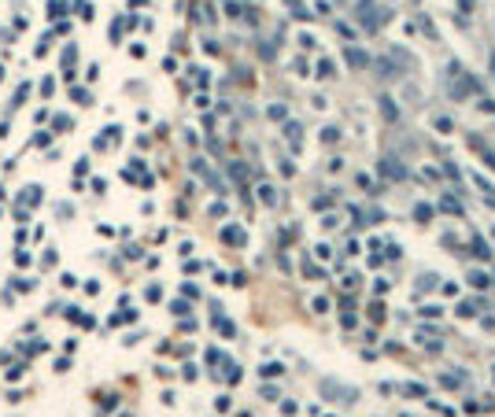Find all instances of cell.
Segmentation results:
<instances>
[{"label":"cell","mask_w":495,"mask_h":417,"mask_svg":"<svg viewBox=\"0 0 495 417\" xmlns=\"http://www.w3.org/2000/svg\"><path fill=\"white\" fill-rule=\"evenodd\" d=\"M381 174H384V181H407V163L384 155V159H381Z\"/></svg>","instance_id":"cell-1"},{"label":"cell","mask_w":495,"mask_h":417,"mask_svg":"<svg viewBox=\"0 0 495 417\" xmlns=\"http://www.w3.org/2000/svg\"><path fill=\"white\" fill-rule=\"evenodd\" d=\"M281 129H285V137H288V144H292V151H303V122H296V118H285L281 122Z\"/></svg>","instance_id":"cell-2"},{"label":"cell","mask_w":495,"mask_h":417,"mask_svg":"<svg viewBox=\"0 0 495 417\" xmlns=\"http://www.w3.org/2000/svg\"><path fill=\"white\" fill-rule=\"evenodd\" d=\"M344 59H348L355 70H366L369 63H374V59H369V52H362L359 44H348V48H344Z\"/></svg>","instance_id":"cell-3"},{"label":"cell","mask_w":495,"mask_h":417,"mask_svg":"<svg viewBox=\"0 0 495 417\" xmlns=\"http://www.w3.org/2000/svg\"><path fill=\"white\" fill-rule=\"evenodd\" d=\"M222 240L229 244V248H244V244H247V237H244L240 225H226V229H222Z\"/></svg>","instance_id":"cell-4"},{"label":"cell","mask_w":495,"mask_h":417,"mask_svg":"<svg viewBox=\"0 0 495 417\" xmlns=\"http://www.w3.org/2000/svg\"><path fill=\"white\" fill-rule=\"evenodd\" d=\"M436 211H443V214H455V218H462V214H466V207H462V199H458V196H443Z\"/></svg>","instance_id":"cell-5"},{"label":"cell","mask_w":495,"mask_h":417,"mask_svg":"<svg viewBox=\"0 0 495 417\" xmlns=\"http://www.w3.org/2000/svg\"><path fill=\"white\" fill-rule=\"evenodd\" d=\"M432 129H436L440 137H451L455 133V122L447 118V115H432Z\"/></svg>","instance_id":"cell-6"},{"label":"cell","mask_w":495,"mask_h":417,"mask_svg":"<svg viewBox=\"0 0 495 417\" xmlns=\"http://www.w3.org/2000/svg\"><path fill=\"white\" fill-rule=\"evenodd\" d=\"M414 288H417V292H432V288H440V277H436V273H422V277L414 281Z\"/></svg>","instance_id":"cell-7"},{"label":"cell","mask_w":495,"mask_h":417,"mask_svg":"<svg viewBox=\"0 0 495 417\" xmlns=\"http://www.w3.org/2000/svg\"><path fill=\"white\" fill-rule=\"evenodd\" d=\"M432 214H436V207H432V203H414V222H432Z\"/></svg>","instance_id":"cell-8"},{"label":"cell","mask_w":495,"mask_h":417,"mask_svg":"<svg viewBox=\"0 0 495 417\" xmlns=\"http://www.w3.org/2000/svg\"><path fill=\"white\" fill-rule=\"evenodd\" d=\"M469 284L481 288V292H488V288H491V277H488L484 270H469Z\"/></svg>","instance_id":"cell-9"},{"label":"cell","mask_w":495,"mask_h":417,"mask_svg":"<svg viewBox=\"0 0 495 417\" xmlns=\"http://www.w3.org/2000/svg\"><path fill=\"white\" fill-rule=\"evenodd\" d=\"M266 118L270 122H285L288 118V107L285 103H266Z\"/></svg>","instance_id":"cell-10"},{"label":"cell","mask_w":495,"mask_h":417,"mask_svg":"<svg viewBox=\"0 0 495 417\" xmlns=\"http://www.w3.org/2000/svg\"><path fill=\"white\" fill-rule=\"evenodd\" d=\"M377 103H381V111H384V118H388V122L399 118V103H392V96H381Z\"/></svg>","instance_id":"cell-11"},{"label":"cell","mask_w":495,"mask_h":417,"mask_svg":"<svg viewBox=\"0 0 495 417\" xmlns=\"http://www.w3.org/2000/svg\"><path fill=\"white\" fill-rule=\"evenodd\" d=\"M403 395H410V399H425L429 388H425V384H417V380H407V384H403Z\"/></svg>","instance_id":"cell-12"},{"label":"cell","mask_w":495,"mask_h":417,"mask_svg":"<svg viewBox=\"0 0 495 417\" xmlns=\"http://www.w3.org/2000/svg\"><path fill=\"white\" fill-rule=\"evenodd\" d=\"M417 30H422V34H425L429 41H440V34H436V26H432L429 15H422V19H417Z\"/></svg>","instance_id":"cell-13"},{"label":"cell","mask_w":495,"mask_h":417,"mask_svg":"<svg viewBox=\"0 0 495 417\" xmlns=\"http://www.w3.org/2000/svg\"><path fill=\"white\" fill-rule=\"evenodd\" d=\"M259 199H262L266 207H274V203H277V189H274V185H259Z\"/></svg>","instance_id":"cell-14"},{"label":"cell","mask_w":495,"mask_h":417,"mask_svg":"<svg viewBox=\"0 0 495 417\" xmlns=\"http://www.w3.org/2000/svg\"><path fill=\"white\" fill-rule=\"evenodd\" d=\"M303 277H311V281H321V277H326V270H318L311 258H303Z\"/></svg>","instance_id":"cell-15"},{"label":"cell","mask_w":495,"mask_h":417,"mask_svg":"<svg viewBox=\"0 0 495 417\" xmlns=\"http://www.w3.org/2000/svg\"><path fill=\"white\" fill-rule=\"evenodd\" d=\"M329 306H333L329 296H314V299H311V310H314V314H329Z\"/></svg>","instance_id":"cell-16"},{"label":"cell","mask_w":495,"mask_h":417,"mask_svg":"<svg viewBox=\"0 0 495 417\" xmlns=\"http://www.w3.org/2000/svg\"><path fill=\"white\" fill-rule=\"evenodd\" d=\"M469 177H473V185H477V189H481L484 196H495V185H491V181H484V174H469Z\"/></svg>","instance_id":"cell-17"},{"label":"cell","mask_w":495,"mask_h":417,"mask_svg":"<svg viewBox=\"0 0 495 417\" xmlns=\"http://www.w3.org/2000/svg\"><path fill=\"white\" fill-rule=\"evenodd\" d=\"M417 177H422L425 185H436V181H440V170H436V166H422V174H417Z\"/></svg>","instance_id":"cell-18"},{"label":"cell","mask_w":495,"mask_h":417,"mask_svg":"<svg viewBox=\"0 0 495 417\" xmlns=\"http://www.w3.org/2000/svg\"><path fill=\"white\" fill-rule=\"evenodd\" d=\"M473 255L488 262V258H491V248H488V244H484V240H473Z\"/></svg>","instance_id":"cell-19"},{"label":"cell","mask_w":495,"mask_h":417,"mask_svg":"<svg viewBox=\"0 0 495 417\" xmlns=\"http://www.w3.org/2000/svg\"><path fill=\"white\" fill-rule=\"evenodd\" d=\"M281 373H285L281 362H266V366H262V377H281Z\"/></svg>","instance_id":"cell-20"},{"label":"cell","mask_w":495,"mask_h":417,"mask_svg":"<svg viewBox=\"0 0 495 417\" xmlns=\"http://www.w3.org/2000/svg\"><path fill=\"white\" fill-rule=\"evenodd\" d=\"M214 329H222V336H237V325L229 318H218V325H214Z\"/></svg>","instance_id":"cell-21"},{"label":"cell","mask_w":495,"mask_h":417,"mask_svg":"<svg viewBox=\"0 0 495 417\" xmlns=\"http://www.w3.org/2000/svg\"><path fill=\"white\" fill-rule=\"evenodd\" d=\"M321 141H326V144H336V141H340V129H336V126H326V129H321Z\"/></svg>","instance_id":"cell-22"},{"label":"cell","mask_w":495,"mask_h":417,"mask_svg":"<svg viewBox=\"0 0 495 417\" xmlns=\"http://www.w3.org/2000/svg\"><path fill=\"white\" fill-rule=\"evenodd\" d=\"M229 174H233V181H244L247 177V166L244 163H233V166H229Z\"/></svg>","instance_id":"cell-23"},{"label":"cell","mask_w":495,"mask_h":417,"mask_svg":"<svg viewBox=\"0 0 495 417\" xmlns=\"http://www.w3.org/2000/svg\"><path fill=\"white\" fill-rule=\"evenodd\" d=\"M477 107H481L484 115H495V100H488V96H481V100H477Z\"/></svg>","instance_id":"cell-24"},{"label":"cell","mask_w":495,"mask_h":417,"mask_svg":"<svg viewBox=\"0 0 495 417\" xmlns=\"http://www.w3.org/2000/svg\"><path fill=\"white\" fill-rule=\"evenodd\" d=\"M336 30H340V37H344V41H355V30L348 22H336Z\"/></svg>","instance_id":"cell-25"},{"label":"cell","mask_w":495,"mask_h":417,"mask_svg":"<svg viewBox=\"0 0 495 417\" xmlns=\"http://www.w3.org/2000/svg\"><path fill=\"white\" fill-rule=\"evenodd\" d=\"M277 166H281V174H285V177H292V174H296V166H292V159H277Z\"/></svg>","instance_id":"cell-26"},{"label":"cell","mask_w":495,"mask_h":417,"mask_svg":"<svg viewBox=\"0 0 495 417\" xmlns=\"http://www.w3.org/2000/svg\"><path fill=\"white\" fill-rule=\"evenodd\" d=\"M369 318H374V321H384V306H381V303H369Z\"/></svg>","instance_id":"cell-27"},{"label":"cell","mask_w":495,"mask_h":417,"mask_svg":"<svg viewBox=\"0 0 495 417\" xmlns=\"http://www.w3.org/2000/svg\"><path fill=\"white\" fill-rule=\"evenodd\" d=\"M340 325H344V329H355V325H359V318H355V314H340Z\"/></svg>","instance_id":"cell-28"},{"label":"cell","mask_w":495,"mask_h":417,"mask_svg":"<svg viewBox=\"0 0 495 417\" xmlns=\"http://www.w3.org/2000/svg\"><path fill=\"white\" fill-rule=\"evenodd\" d=\"M281 413L292 417V413H296V403H292V399H285V403H281Z\"/></svg>","instance_id":"cell-29"},{"label":"cell","mask_w":495,"mask_h":417,"mask_svg":"<svg viewBox=\"0 0 495 417\" xmlns=\"http://www.w3.org/2000/svg\"><path fill=\"white\" fill-rule=\"evenodd\" d=\"M473 310H477V306H473V303H458V314H462V318H469Z\"/></svg>","instance_id":"cell-30"},{"label":"cell","mask_w":495,"mask_h":417,"mask_svg":"<svg viewBox=\"0 0 495 417\" xmlns=\"http://www.w3.org/2000/svg\"><path fill=\"white\" fill-rule=\"evenodd\" d=\"M314 211H329V196H318L314 199Z\"/></svg>","instance_id":"cell-31"},{"label":"cell","mask_w":495,"mask_h":417,"mask_svg":"<svg viewBox=\"0 0 495 417\" xmlns=\"http://www.w3.org/2000/svg\"><path fill=\"white\" fill-rule=\"evenodd\" d=\"M440 292H443V296H458V284L447 281V284H440Z\"/></svg>","instance_id":"cell-32"},{"label":"cell","mask_w":495,"mask_h":417,"mask_svg":"<svg viewBox=\"0 0 495 417\" xmlns=\"http://www.w3.org/2000/svg\"><path fill=\"white\" fill-rule=\"evenodd\" d=\"M318 74H321V78H329V74H333V63H329V59H326V63H318Z\"/></svg>","instance_id":"cell-33"},{"label":"cell","mask_w":495,"mask_h":417,"mask_svg":"<svg viewBox=\"0 0 495 417\" xmlns=\"http://www.w3.org/2000/svg\"><path fill=\"white\" fill-rule=\"evenodd\" d=\"M359 189H374V177H369V174H359Z\"/></svg>","instance_id":"cell-34"},{"label":"cell","mask_w":495,"mask_h":417,"mask_svg":"<svg viewBox=\"0 0 495 417\" xmlns=\"http://www.w3.org/2000/svg\"><path fill=\"white\" fill-rule=\"evenodd\" d=\"M296 74H311V63H303V59H296V67H292Z\"/></svg>","instance_id":"cell-35"},{"label":"cell","mask_w":495,"mask_h":417,"mask_svg":"<svg viewBox=\"0 0 495 417\" xmlns=\"http://www.w3.org/2000/svg\"><path fill=\"white\" fill-rule=\"evenodd\" d=\"M458 8H462V11H469V8H473V0H458Z\"/></svg>","instance_id":"cell-36"},{"label":"cell","mask_w":495,"mask_h":417,"mask_svg":"<svg viewBox=\"0 0 495 417\" xmlns=\"http://www.w3.org/2000/svg\"><path fill=\"white\" fill-rule=\"evenodd\" d=\"M491 74H495V56H491Z\"/></svg>","instance_id":"cell-37"},{"label":"cell","mask_w":495,"mask_h":417,"mask_svg":"<svg viewBox=\"0 0 495 417\" xmlns=\"http://www.w3.org/2000/svg\"><path fill=\"white\" fill-rule=\"evenodd\" d=\"M399 417H414V413H399Z\"/></svg>","instance_id":"cell-38"},{"label":"cell","mask_w":495,"mask_h":417,"mask_svg":"<svg viewBox=\"0 0 495 417\" xmlns=\"http://www.w3.org/2000/svg\"><path fill=\"white\" fill-rule=\"evenodd\" d=\"M491 380H495V366H491Z\"/></svg>","instance_id":"cell-39"}]
</instances>
